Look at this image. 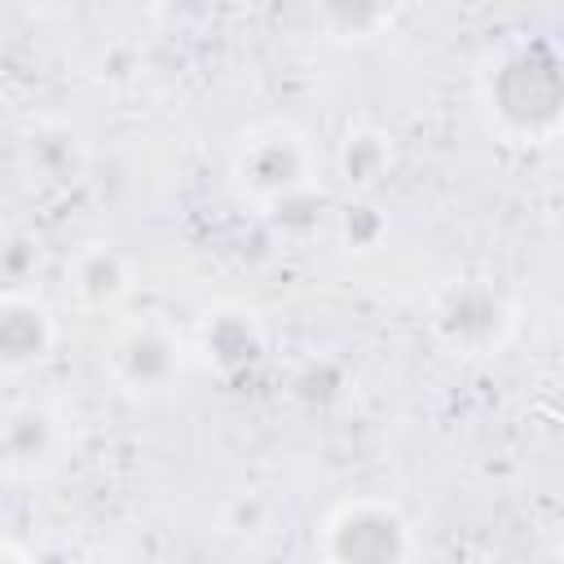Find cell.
Returning <instances> with one entry per match:
<instances>
[{
	"instance_id": "d6986e66",
	"label": "cell",
	"mask_w": 564,
	"mask_h": 564,
	"mask_svg": "<svg viewBox=\"0 0 564 564\" xmlns=\"http://www.w3.org/2000/svg\"><path fill=\"white\" fill-rule=\"evenodd\" d=\"M0 564H31L26 555H18V551H0Z\"/></svg>"
},
{
	"instance_id": "3957f363",
	"label": "cell",
	"mask_w": 564,
	"mask_h": 564,
	"mask_svg": "<svg viewBox=\"0 0 564 564\" xmlns=\"http://www.w3.org/2000/svg\"><path fill=\"white\" fill-rule=\"evenodd\" d=\"M234 181L256 203H278L304 185H313V150L291 123H269L242 137L234 154Z\"/></svg>"
},
{
	"instance_id": "9c48e42d",
	"label": "cell",
	"mask_w": 564,
	"mask_h": 564,
	"mask_svg": "<svg viewBox=\"0 0 564 564\" xmlns=\"http://www.w3.org/2000/svg\"><path fill=\"white\" fill-rule=\"evenodd\" d=\"M132 286V264L123 251L106 247V242H93L75 256L70 264V291L84 308H115Z\"/></svg>"
},
{
	"instance_id": "52a82bcc",
	"label": "cell",
	"mask_w": 564,
	"mask_h": 564,
	"mask_svg": "<svg viewBox=\"0 0 564 564\" xmlns=\"http://www.w3.org/2000/svg\"><path fill=\"white\" fill-rule=\"evenodd\" d=\"M198 352H203V361L216 375L238 379V375H247L264 357V326H260V317L251 308L225 304V308H216V313L203 317V326H198Z\"/></svg>"
},
{
	"instance_id": "6da1fadb",
	"label": "cell",
	"mask_w": 564,
	"mask_h": 564,
	"mask_svg": "<svg viewBox=\"0 0 564 564\" xmlns=\"http://www.w3.org/2000/svg\"><path fill=\"white\" fill-rule=\"evenodd\" d=\"M480 93H485L489 119L502 132L524 137V141L551 137L560 128V115H564V70H560L555 48L546 40L507 44L489 62Z\"/></svg>"
},
{
	"instance_id": "277c9868",
	"label": "cell",
	"mask_w": 564,
	"mask_h": 564,
	"mask_svg": "<svg viewBox=\"0 0 564 564\" xmlns=\"http://www.w3.org/2000/svg\"><path fill=\"white\" fill-rule=\"evenodd\" d=\"M326 564H405L410 524L388 502H348L322 529Z\"/></svg>"
},
{
	"instance_id": "2e32d148",
	"label": "cell",
	"mask_w": 564,
	"mask_h": 564,
	"mask_svg": "<svg viewBox=\"0 0 564 564\" xmlns=\"http://www.w3.org/2000/svg\"><path fill=\"white\" fill-rule=\"evenodd\" d=\"M40 269V242L31 234H9L0 242V278L4 282H26Z\"/></svg>"
},
{
	"instance_id": "4fadbf2b",
	"label": "cell",
	"mask_w": 564,
	"mask_h": 564,
	"mask_svg": "<svg viewBox=\"0 0 564 564\" xmlns=\"http://www.w3.org/2000/svg\"><path fill=\"white\" fill-rule=\"evenodd\" d=\"M344 388H348V375H344V366L330 361V357H313V361H304V366L295 370V379H291L295 401L317 405V410L330 405V401H339Z\"/></svg>"
},
{
	"instance_id": "ac0fdd59",
	"label": "cell",
	"mask_w": 564,
	"mask_h": 564,
	"mask_svg": "<svg viewBox=\"0 0 564 564\" xmlns=\"http://www.w3.org/2000/svg\"><path fill=\"white\" fill-rule=\"evenodd\" d=\"M31 564H79V555H70L66 546H48V551H40Z\"/></svg>"
},
{
	"instance_id": "ba28073f",
	"label": "cell",
	"mask_w": 564,
	"mask_h": 564,
	"mask_svg": "<svg viewBox=\"0 0 564 564\" xmlns=\"http://www.w3.org/2000/svg\"><path fill=\"white\" fill-rule=\"evenodd\" d=\"M53 317L40 300L31 295H4L0 300V366L4 370H26L48 357L53 348Z\"/></svg>"
},
{
	"instance_id": "7a4b0ae2",
	"label": "cell",
	"mask_w": 564,
	"mask_h": 564,
	"mask_svg": "<svg viewBox=\"0 0 564 564\" xmlns=\"http://www.w3.org/2000/svg\"><path fill=\"white\" fill-rule=\"evenodd\" d=\"M516 326V308L502 295V286L485 282V278H463L449 282L436 304H432V335L463 357H480L494 352Z\"/></svg>"
},
{
	"instance_id": "e0dca14e",
	"label": "cell",
	"mask_w": 564,
	"mask_h": 564,
	"mask_svg": "<svg viewBox=\"0 0 564 564\" xmlns=\"http://www.w3.org/2000/svg\"><path fill=\"white\" fill-rule=\"evenodd\" d=\"M264 520H269V502H264L260 494H238V498L225 507V524H229L234 533H256V529H264Z\"/></svg>"
},
{
	"instance_id": "9a60e30c",
	"label": "cell",
	"mask_w": 564,
	"mask_h": 564,
	"mask_svg": "<svg viewBox=\"0 0 564 564\" xmlns=\"http://www.w3.org/2000/svg\"><path fill=\"white\" fill-rule=\"evenodd\" d=\"M322 212H326V198H322L313 185H304V189H295V194H286V198H278V203H269V216H273V225H278L282 234H308V229H317Z\"/></svg>"
},
{
	"instance_id": "8992f818",
	"label": "cell",
	"mask_w": 564,
	"mask_h": 564,
	"mask_svg": "<svg viewBox=\"0 0 564 564\" xmlns=\"http://www.w3.org/2000/svg\"><path fill=\"white\" fill-rule=\"evenodd\" d=\"M66 454V419L44 401H22L0 414V467L13 476H44Z\"/></svg>"
},
{
	"instance_id": "7c38bea8",
	"label": "cell",
	"mask_w": 564,
	"mask_h": 564,
	"mask_svg": "<svg viewBox=\"0 0 564 564\" xmlns=\"http://www.w3.org/2000/svg\"><path fill=\"white\" fill-rule=\"evenodd\" d=\"M335 234L348 251H370L383 242L388 234V216L370 203V198H348L339 212H335Z\"/></svg>"
},
{
	"instance_id": "30bf717a",
	"label": "cell",
	"mask_w": 564,
	"mask_h": 564,
	"mask_svg": "<svg viewBox=\"0 0 564 564\" xmlns=\"http://www.w3.org/2000/svg\"><path fill=\"white\" fill-rule=\"evenodd\" d=\"M392 159H397L392 137H388L383 128H370V123L348 128L344 141H339V150H335V167H339L344 185H348L357 198H366V194L392 172Z\"/></svg>"
},
{
	"instance_id": "8fae6325",
	"label": "cell",
	"mask_w": 564,
	"mask_h": 564,
	"mask_svg": "<svg viewBox=\"0 0 564 564\" xmlns=\"http://www.w3.org/2000/svg\"><path fill=\"white\" fill-rule=\"evenodd\" d=\"M22 154H26V167L40 181H53V185H66V181H75L84 172V145L66 123L31 128L26 141H22Z\"/></svg>"
},
{
	"instance_id": "5bb4252c",
	"label": "cell",
	"mask_w": 564,
	"mask_h": 564,
	"mask_svg": "<svg viewBox=\"0 0 564 564\" xmlns=\"http://www.w3.org/2000/svg\"><path fill=\"white\" fill-rule=\"evenodd\" d=\"M317 18L344 40H370L383 22H392V9L388 4H326Z\"/></svg>"
},
{
	"instance_id": "5b68a950",
	"label": "cell",
	"mask_w": 564,
	"mask_h": 564,
	"mask_svg": "<svg viewBox=\"0 0 564 564\" xmlns=\"http://www.w3.org/2000/svg\"><path fill=\"white\" fill-rule=\"evenodd\" d=\"M106 361L115 383H123L128 392H163L181 375V339L167 322L141 317L110 339Z\"/></svg>"
}]
</instances>
